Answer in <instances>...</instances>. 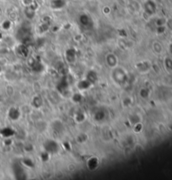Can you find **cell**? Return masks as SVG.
Segmentation results:
<instances>
[{"label":"cell","mask_w":172,"mask_h":180,"mask_svg":"<svg viewBox=\"0 0 172 180\" xmlns=\"http://www.w3.org/2000/svg\"><path fill=\"white\" fill-rule=\"evenodd\" d=\"M170 51H171V53L172 54V44L170 46Z\"/></svg>","instance_id":"cell-1"}]
</instances>
